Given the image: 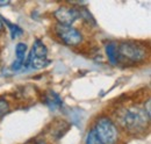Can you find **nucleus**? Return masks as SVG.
I'll list each match as a JSON object with an SVG mask.
<instances>
[{
	"label": "nucleus",
	"instance_id": "nucleus-8",
	"mask_svg": "<svg viewBox=\"0 0 151 144\" xmlns=\"http://www.w3.org/2000/svg\"><path fill=\"white\" fill-rule=\"evenodd\" d=\"M106 54L112 64H117V45L115 42H109L106 45Z\"/></svg>",
	"mask_w": 151,
	"mask_h": 144
},
{
	"label": "nucleus",
	"instance_id": "nucleus-3",
	"mask_svg": "<svg viewBox=\"0 0 151 144\" xmlns=\"http://www.w3.org/2000/svg\"><path fill=\"white\" fill-rule=\"evenodd\" d=\"M95 132L102 144H115L117 141V128L107 117L98 120L94 128Z\"/></svg>",
	"mask_w": 151,
	"mask_h": 144
},
{
	"label": "nucleus",
	"instance_id": "nucleus-6",
	"mask_svg": "<svg viewBox=\"0 0 151 144\" xmlns=\"http://www.w3.org/2000/svg\"><path fill=\"white\" fill-rule=\"evenodd\" d=\"M15 55H17V59L11 65V69L13 71H20L21 69H23V65H24V62H26V58H27V45H26V43L20 42L17 44Z\"/></svg>",
	"mask_w": 151,
	"mask_h": 144
},
{
	"label": "nucleus",
	"instance_id": "nucleus-5",
	"mask_svg": "<svg viewBox=\"0 0 151 144\" xmlns=\"http://www.w3.org/2000/svg\"><path fill=\"white\" fill-rule=\"evenodd\" d=\"M54 17L59 22L58 24L71 26L76 20L78 19V12H77V8L62 6V7H59L58 9L55 11Z\"/></svg>",
	"mask_w": 151,
	"mask_h": 144
},
{
	"label": "nucleus",
	"instance_id": "nucleus-12",
	"mask_svg": "<svg viewBox=\"0 0 151 144\" xmlns=\"http://www.w3.org/2000/svg\"><path fill=\"white\" fill-rule=\"evenodd\" d=\"M8 112H9V105H8V102L6 100H4V99L0 98V117L4 116V115H6Z\"/></svg>",
	"mask_w": 151,
	"mask_h": 144
},
{
	"label": "nucleus",
	"instance_id": "nucleus-11",
	"mask_svg": "<svg viewBox=\"0 0 151 144\" xmlns=\"http://www.w3.org/2000/svg\"><path fill=\"white\" fill-rule=\"evenodd\" d=\"M86 144H102L100 142V140H99V137H98V135H96V132H95L94 129H92L88 134H87V136H86Z\"/></svg>",
	"mask_w": 151,
	"mask_h": 144
},
{
	"label": "nucleus",
	"instance_id": "nucleus-10",
	"mask_svg": "<svg viewBox=\"0 0 151 144\" xmlns=\"http://www.w3.org/2000/svg\"><path fill=\"white\" fill-rule=\"evenodd\" d=\"M77 12H78V18L80 17L83 20H85V21H87V22L95 23L93 17L91 15V13H90V12H88L86 8H77Z\"/></svg>",
	"mask_w": 151,
	"mask_h": 144
},
{
	"label": "nucleus",
	"instance_id": "nucleus-2",
	"mask_svg": "<svg viewBox=\"0 0 151 144\" xmlns=\"http://www.w3.org/2000/svg\"><path fill=\"white\" fill-rule=\"evenodd\" d=\"M147 51L145 48L136 42H122L117 45V62H127L130 64L139 63L145 59Z\"/></svg>",
	"mask_w": 151,
	"mask_h": 144
},
{
	"label": "nucleus",
	"instance_id": "nucleus-1",
	"mask_svg": "<svg viewBox=\"0 0 151 144\" xmlns=\"http://www.w3.org/2000/svg\"><path fill=\"white\" fill-rule=\"evenodd\" d=\"M149 120L150 116L147 114V112L138 107L128 108L120 116V123L123 126L124 129L132 132L143 130L148 125Z\"/></svg>",
	"mask_w": 151,
	"mask_h": 144
},
{
	"label": "nucleus",
	"instance_id": "nucleus-14",
	"mask_svg": "<svg viewBox=\"0 0 151 144\" xmlns=\"http://www.w3.org/2000/svg\"><path fill=\"white\" fill-rule=\"evenodd\" d=\"M2 27H4V24H2V20L0 19V32L2 30Z\"/></svg>",
	"mask_w": 151,
	"mask_h": 144
},
{
	"label": "nucleus",
	"instance_id": "nucleus-7",
	"mask_svg": "<svg viewBox=\"0 0 151 144\" xmlns=\"http://www.w3.org/2000/svg\"><path fill=\"white\" fill-rule=\"evenodd\" d=\"M45 104L50 109H58L62 107L63 105V100L60 99V96L54 91H49L45 94Z\"/></svg>",
	"mask_w": 151,
	"mask_h": 144
},
{
	"label": "nucleus",
	"instance_id": "nucleus-4",
	"mask_svg": "<svg viewBox=\"0 0 151 144\" xmlns=\"http://www.w3.org/2000/svg\"><path fill=\"white\" fill-rule=\"evenodd\" d=\"M56 34L57 36L68 45H78L83 41L81 34L73 28L72 26H63L57 24L56 26Z\"/></svg>",
	"mask_w": 151,
	"mask_h": 144
},
{
	"label": "nucleus",
	"instance_id": "nucleus-13",
	"mask_svg": "<svg viewBox=\"0 0 151 144\" xmlns=\"http://www.w3.org/2000/svg\"><path fill=\"white\" fill-rule=\"evenodd\" d=\"M8 4H9L8 1H4V0L0 1V6H6V5H8Z\"/></svg>",
	"mask_w": 151,
	"mask_h": 144
},
{
	"label": "nucleus",
	"instance_id": "nucleus-9",
	"mask_svg": "<svg viewBox=\"0 0 151 144\" xmlns=\"http://www.w3.org/2000/svg\"><path fill=\"white\" fill-rule=\"evenodd\" d=\"M2 20H4V22L7 24V27H8V29H9V33H11V37H12L13 40L18 38L19 36H21L23 34V30L21 29V27H19L18 24L9 22L7 19H2Z\"/></svg>",
	"mask_w": 151,
	"mask_h": 144
}]
</instances>
